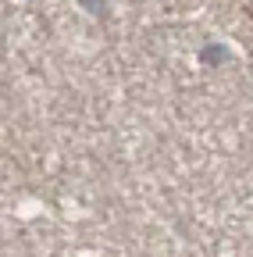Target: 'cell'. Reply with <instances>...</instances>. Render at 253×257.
Returning a JSON list of instances; mask_svg holds the SVG:
<instances>
[{"label":"cell","mask_w":253,"mask_h":257,"mask_svg":"<svg viewBox=\"0 0 253 257\" xmlns=\"http://www.w3.org/2000/svg\"><path fill=\"white\" fill-rule=\"evenodd\" d=\"M246 15H249V22H253V0H246Z\"/></svg>","instance_id":"6da1fadb"}]
</instances>
